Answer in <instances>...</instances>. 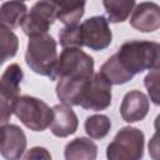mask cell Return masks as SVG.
<instances>
[{
  "instance_id": "9",
  "label": "cell",
  "mask_w": 160,
  "mask_h": 160,
  "mask_svg": "<svg viewBox=\"0 0 160 160\" xmlns=\"http://www.w3.org/2000/svg\"><path fill=\"white\" fill-rule=\"evenodd\" d=\"M56 20V8L49 0H40L34 4L21 22L25 35L35 36L48 32Z\"/></svg>"
},
{
  "instance_id": "18",
  "label": "cell",
  "mask_w": 160,
  "mask_h": 160,
  "mask_svg": "<svg viewBox=\"0 0 160 160\" xmlns=\"http://www.w3.org/2000/svg\"><path fill=\"white\" fill-rule=\"evenodd\" d=\"M111 85H122L129 82L134 76L129 74L124 68L119 64L115 55H111L100 68L99 71Z\"/></svg>"
},
{
  "instance_id": "21",
  "label": "cell",
  "mask_w": 160,
  "mask_h": 160,
  "mask_svg": "<svg viewBox=\"0 0 160 160\" xmlns=\"http://www.w3.org/2000/svg\"><path fill=\"white\" fill-rule=\"evenodd\" d=\"M59 40L62 48H81L82 40H81L80 24L78 22V24L65 25L59 31Z\"/></svg>"
},
{
  "instance_id": "15",
  "label": "cell",
  "mask_w": 160,
  "mask_h": 160,
  "mask_svg": "<svg viewBox=\"0 0 160 160\" xmlns=\"http://www.w3.org/2000/svg\"><path fill=\"white\" fill-rule=\"evenodd\" d=\"M64 156L66 160H94L98 156V146L92 140L79 136L66 144Z\"/></svg>"
},
{
  "instance_id": "17",
  "label": "cell",
  "mask_w": 160,
  "mask_h": 160,
  "mask_svg": "<svg viewBox=\"0 0 160 160\" xmlns=\"http://www.w3.org/2000/svg\"><path fill=\"white\" fill-rule=\"evenodd\" d=\"M102 5L106 11V20L118 24L130 16L135 6V0H102Z\"/></svg>"
},
{
  "instance_id": "4",
  "label": "cell",
  "mask_w": 160,
  "mask_h": 160,
  "mask_svg": "<svg viewBox=\"0 0 160 160\" xmlns=\"http://www.w3.org/2000/svg\"><path fill=\"white\" fill-rule=\"evenodd\" d=\"M145 135L132 126L121 128L106 148L109 160H139L144 156Z\"/></svg>"
},
{
  "instance_id": "23",
  "label": "cell",
  "mask_w": 160,
  "mask_h": 160,
  "mask_svg": "<svg viewBox=\"0 0 160 160\" xmlns=\"http://www.w3.org/2000/svg\"><path fill=\"white\" fill-rule=\"evenodd\" d=\"M25 159H51L50 152L45 149V148H40V146H35L31 148L25 155H22Z\"/></svg>"
},
{
  "instance_id": "1",
  "label": "cell",
  "mask_w": 160,
  "mask_h": 160,
  "mask_svg": "<svg viewBox=\"0 0 160 160\" xmlns=\"http://www.w3.org/2000/svg\"><path fill=\"white\" fill-rule=\"evenodd\" d=\"M94 75V59L81 48H64L58 55L50 80H58V99L69 106L80 102L81 92Z\"/></svg>"
},
{
  "instance_id": "3",
  "label": "cell",
  "mask_w": 160,
  "mask_h": 160,
  "mask_svg": "<svg viewBox=\"0 0 160 160\" xmlns=\"http://www.w3.org/2000/svg\"><path fill=\"white\" fill-rule=\"evenodd\" d=\"M58 44L55 39L48 32L29 36L25 61L26 65L41 76L50 78L54 65L58 59Z\"/></svg>"
},
{
  "instance_id": "16",
  "label": "cell",
  "mask_w": 160,
  "mask_h": 160,
  "mask_svg": "<svg viewBox=\"0 0 160 160\" xmlns=\"http://www.w3.org/2000/svg\"><path fill=\"white\" fill-rule=\"evenodd\" d=\"M28 14V6L20 0H9L0 5V24L14 30Z\"/></svg>"
},
{
  "instance_id": "10",
  "label": "cell",
  "mask_w": 160,
  "mask_h": 160,
  "mask_svg": "<svg viewBox=\"0 0 160 160\" xmlns=\"http://www.w3.org/2000/svg\"><path fill=\"white\" fill-rule=\"evenodd\" d=\"M26 149V135L21 128L15 124H5L1 126L0 154L9 160L22 158Z\"/></svg>"
},
{
  "instance_id": "22",
  "label": "cell",
  "mask_w": 160,
  "mask_h": 160,
  "mask_svg": "<svg viewBox=\"0 0 160 160\" xmlns=\"http://www.w3.org/2000/svg\"><path fill=\"white\" fill-rule=\"evenodd\" d=\"M144 85L148 89L150 100L155 105L159 104V68H154L144 79Z\"/></svg>"
},
{
  "instance_id": "7",
  "label": "cell",
  "mask_w": 160,
  "mask_h": 160,
  "mask_svg": "<svg viewBox=\"0 0 160 160\" xmlns=\"http://www.w3.org/2000/svg\"><path fill=\"white\" fill-rule=\"evenodd\" d=\"M111 84L100 72H96L85 85L79 106L85 110L101 111L111 105Z\"/></svg>"
},
{
  "instance_id": "14",
  "label": "cell",
  "mask_w": 160,
  "mask_h": 160,
  "mask_svg": "<svg viewBox=\"0 0 160 160\" xmlns=\"http://www.w3.org/2000/svg\"><path fill=\"white\" fill-rule=\"evenodd\" d=\"M56 8V19L64 25L78 24L85 12L86 0H49Z\"/></svg>"
},
{
  "instance_id": "5",
  "label": "cell",
  "mask_w": 160,
  "mask_h": 160,
  "mask_svg": "<svg viewBox=\"0 0 160 160\" xmlns=\"http://www.w3.org/2000/svg\"><path fill=\"white\" fill-rule=\"evenodd\" d=\"M14 114L32 131H44L52 120V109L45 101L30 95L19 96L14 106Z\"/></svg>"
},
{
  "instance_id": "24",
  "label": "cell",
  "mask_w": 160,
  "mask_h": 160,
  "mask_svg": "<svg viewBox=\"0 0 160 160\" xmlns=\"http://www.w3.org/2000/svg\"><path fill=\"white\" fill-rule=\"evenodd\" d=\"M158 150H159V148H158V132H155V135H154V138L150 140V142H149V152L152 155V158H158V155H156V152H158Z\"/></svg>"
},
{
  "instance_id": "8",
  "label": "cell",
  "mask_w": 160,
  "mask_h": 160,
  "mask_svg": "<svg viewBox=\"0 0 160 160\" xmlns=\"http://www.w3.org/2000/svg\"><path fill=\"white\" fill-rule=\"evenodd\" d=\"M82 46L94 51L105 50L112 41V32L109 21L102 15H96L86 19L80 24Z\"/></svg>"
},
{
  "instance_id": "6",
  "label": "cell",
  "mask_w": 160,
  "mask_h": 160,
  "mask_svg": "<svg viewBox=\"0 0 160 160\" xmlns=\"http://www.w3.org/2000/svg\"><path fill=\"white\" fill-rule=\"evenodd\" d=\"M24 71L18 64H10L0 78V126L9 122L20 96Z\"/></svg>"
},
{
  "instance_id": "13",
  "label": "cell",
  "mask_w": 160,
  "mask_h": 160,
  "mask_svg": "<svg viewBox=\"0 0 160 160\" xmlns=\"http://www.w3.org/2000/svg\"><path fill=\"white\" fill-rule=\"evenodd\" d=\"M79 120L75 111L66 104H58L52 108V120L50 122L51 132L58 138H66L76 132Z\"/></svg>"
},
{
  "instance_id": "20",
  "label": "cell",
  "mask_w": 160,
  "mask_h": 160,
  "mask_svg": "<svg viewBox=\"0 0 160 160\" xmlns=\"http://www.w3.org/2000/svg\"><path fill=\"white\" fill-rule=\"evenodd\" d=\"M84 129L91 139H102L109 134L111 129V121L106 115L94 114L86 118Z\"/></svg>"
},
{
  "instance_id": "2",
  "label": "cell",
  "mask_w": 160,
  "mask_h": 160,
  "mask_svg": "<svg viewBox=\"0 0 160 160\" xmlns=\"http://www.w3.org/2000/svg\"><path fill=\"white\" fill-rule=\"evenodd\" d=\"M114 55L124 70L135 76L145 70L159 68L160 45L149 40H129Z\"/></svg>"
},
{
  "instance_id": "11",
  "label": "cell",
  "mask_w": 160,
  "mask_h": 160,
  "mask_svg": "<svg viewBox=\"0 0 160 160\" xmlns=\"http://www.w3.org/2000/svg\"><path fill=\"white\" fill-rule=\"evenodd\" d=\"M130 25L141 32H152L160 28V8L151 1L136 5L131 11Z\"/></svg>"
},
{
  "instance_id": "25",
  "label": "cell",
  "mask_w": 160,
  "mask_h": 160,
  "mask_svg": "<svg viewBox=\"0 0 160 160\" xmlns=\"http://www.w3.org/2000/svg\"><path fill=\"white\" fill-rule=\"evenodd\" d=\"M2 126V125H1ZM1 126H0V140H1Z\"/></svg>"
},
{
  "instance_id": "19",
  "label": "cell",
  "mask_w": 160,
  "mask_h": 160,
  "mask_svg": "<svg viewBox=\"0 0 160 160\" xmlns=\"http://www.w3.org/2000/svg\"><path fill=\"white\" fill-rule=\"evenodd\" d=\"M19 49V39L16 34L0 24V66L9 59L14 58Z\"/></svg>"
},
{
  "instance_id": "12",
  "label": "cell",
  "mask_w": 160,
  "mask_h": 160,
  "mask_svg": "<svg viewBox=\"0 0 160 160\" xmlns=\"http://www.w3.org/2000/svg\"><path fill=\"white\" fill-rule=\"evenodd\" d=\"M149 98L140 90H131L122 98L120 115L126 122H138L145 119L149 112Z\"/></svg>"
}]
</instances>
